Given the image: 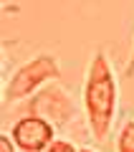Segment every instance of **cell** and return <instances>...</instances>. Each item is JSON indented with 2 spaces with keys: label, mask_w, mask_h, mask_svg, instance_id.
I'll list each match as a JSON object with an SVG mask.
<instances>
[{
  "label": "cell",
  "mask_w": 134,
  "mask_h": 152,
  "mask_svg": "<svg viewBox=\"0 0 134 152\" xmlns=\"http://www.w3.org/2000/svg\"><path fill=\"white\" fill-rule=\"evenodd\" d=\"M124 74H127L129 79L134 76V53H132V61H129V66H127V71H124Z\"/></svg>",
  "instance_id": "ba28073f"
},
{
  "label": "cell",
  "mask_w": 134,
  "mask_h": 152,
  "mask_svg": "<svg viewBox=\"0 0 134 152\" xmlns=\"http://www.w3.org/2000/svg\"><path fill=\"white\" fill-rule=\"evenodd\" d=\"M43 152H79V150H76V147L71 145L68 140H53Z\"/></svg>",
  "instance_id": "8992f818"
},
{
  "label": "cell",
  "mask_w": 134,
  "mask_h": 152,
  "mask_svg": "<svg viewBox=\"0 0 134 152\" xmlns=\"http://www.w3.org/2000/svg\"><path fill=\"white\" fill-rule=\"evenodd\" d=\"M117 152H134V122H127V124L119 129Z\"/></svg>",
  "instance_id": "5b68a950"
},
{
  "label": "cell",
  "mask_w": 134,
  "mask_h": 152,
  "mask_svg": "<svg viewBox=\"0 0 134 152\" xmlns=\"http://www.w3.org/2000/svg\"><path fill=\"white\" fill-rule=\"evenodd\" d=\"M84 107L94 140L104 142L111 129L114 112H117V81H114L111 64L104 51H96L91 58L84 86Z\"/></svg>",
  "instance_id": "6da1fadb"
},
{
  "label": "cell",
  "mask_w": 134,
  "mask_h": 152,
  "mask_svg": "<svg viewBox=\"0 0 134 152\" xmlns=\"http://www.w3.org/2000/svg\"><path fill=\"white\" fill-rule=\"evenodd\" d=\"M74 112L76 109H74L68 91L58 89V86L43 89L31 102V117H41V119H46L48 124H56V127H63L74 117Z\"/></svg>",
  "instance_id": "3957f363"
},
{
  "label": "cell",
  "mask_w": 134,
  "mask_h": 152,
  "mask_svg": "<svg viewBox=\"0 0 134 152\" xmlns=\"http://www.w3.org/2000/svg\"><path fill=\"white\" fill-rule=\"evenodd\" d=\"M10 137L20 152H43L53 142V124L41 117H23L13 124Z\"/></svg>",
  "instance_id": "277c9868"
},
{
  "label": "cell",
  "mask_w": 134,
  "mask_h": 152,
  "mask_svg": "<svg viewBox=\"0 0 134 152\" xmlns=\"http://www.w3.org/2000/svg\"><path fill=\"white\" fill-rule=\"evenodd\" d=\"M0 152H15V142H13L10 134H3V137H0Z\"/></svg>",
  "instance_id": "52a82bcc"
},
{
  "label": "cell",
  "mask_w": 134,
  "mask_h": 152,
  "mask_svg": "<svg viewBox=\"0 0 134 152\" xmlns=\"http://www.w3.org/2000/svg\"><path fill=\"white\" fill-rule=\"evenodd\" d=\"M79 152H94V150H86V147H84V150H79Z\"/></svg>",
  "instance_id": "9c48e42d"
},
{
  "label": "cell",
  "mask_w": 134,
  "mask_h": 152,
  "mask_svg": "<svg viewBox=\"0 0 134 152\" xmlns=\"http://www.w3.org/2000/svg\"><path fill=\"white\" fill-rule=\"evenodd\" d=\"M58 76H61V69H58V64H56L53 56L51 53H38L33 61H28L25 66H20V69L10 76L3 102H5V107H10V104L31 96V94L36 91V89H41L46 81H53Z\"/></svg>",
  "instance_id": "7a4b0ae2"
}]
</instances>
